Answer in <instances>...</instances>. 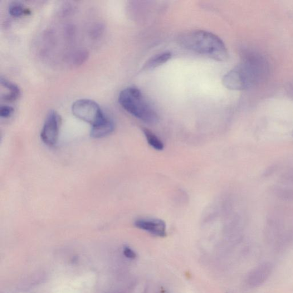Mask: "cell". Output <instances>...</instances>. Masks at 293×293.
I'll return each mask as SVG.
<instances>
[{"label": "cell", "instance_id": "6da1fadb", "mask_svg": "<svg viewBox=\"0 0 293 293\" xmlns=\"http://www.w3.org/2000/svg\"><path fill=\"white\" fill-rule=\"evenodd\" d=\"M267 72L266 61L262 57L251 56L228 72L223 77L224 87L231 90L242 91L260 82Z\"/></svg>", "mask_w": 293, "mask_h": 293}, {"label": "cell", "instance_id": "7a4b0ae2", "mask_svg": "<svg viewBox=\"0 0 293 293\" xmlns=\"http://www.w3.org/2000/svg\"><path fill=\"white\" fill-rule=\"evenodd\" d=\"M181 45L187 50L223 61L227 58V48L223 41L214 33L205 31H193L180 38Z\"/></svg>", "mask_w": 293, "mask_h": 293}, {"label": "cell", "instance_id": "3957f363", "mask_svg": "<svg viewBox=\"0 0 293 293\" xmlns=\"http://www.w3.org/2000/svg\"><path fill=\"white\" fill-rule=\"evenodd\" d=\"M119 102L129 114L145 123H157L159 118L157 112L145 99L142 93L135 87H129L121 91Z\"/></svg>", "mask_w": 293, "mask_h": 293}, {"label": "cell", "instance_id": "277c9868", "mask_svg": "<svg viewBox=\"0 0 293 293\" xmlns=\"http://www.w3.org/2000/svg\"><path fill=\"white\" fill-rule=\"evenodd\" d=\"M73 115L92 126L103 120L106 116L99 105L94 100L87 99L77 100L72 106Z\"/></svg>", "mask_w": 293, "mask_h": 293}, {"label": "cell", "instance_id": "5b68a950", "mask_svg": "<svg viewBox=\"0 0 293 293\" xmlns=\"http://www.w3.org/2000/svg\"><path fill=\"white\" fill-rule=\"evenodd\" d=\"M61 118L55 111L49 112L41 130L40 137L43 142L49 146H55L59 137Z\"/></svg>", "mask_w": 293, "mask_h": 293}, {"label": "cell", "instance_id": "8992f818", "mask_svg": "<svg viewBox=\"0 0 293 293\" xmlns=\"http://www.w3.org/2000/svg\"><path fill=\"white\" fill-rule=\"evenodd\" d=\"M135 226L156 236H166V224L160 219H139L135 222Z\"/></svg>", "mask_w": 293, "mask_h": 293}, {"label": "cell", "instance_id": "52a82bcc", "mask_svg": "<svg viewBox=\"0 0 293 293\" xmlns=\"http://www.w3.org/2000/svg\"><path fill=\"white\" fill-rule=\"evenodd\" d=\"M272 266L269 263H264L253 270L248 278V284L252 287L260 286L271 275Z\"/></svg>", "mask_w": 293, "mask_h": 293}, {"label": "cell", "instance_id": "ba28073f", "mask_svg": "<svg viewBox=\"0 0 293 293\" xmlns=\"http://www.w3.org/2000/svg\"><path fill=\"white\" fill-rule=\"evenodd\" d=\"M0 82H1V98L2 100L12 102L16 100L20 96V90L13 82L2 77Z\"/></svg>", "mask_w": 293, "mask_h": 293}, {"label": "cell", "instance_id": "9c48e42d", "mask_svg": "<svg viewBox=\"0 0 293 293\" xmlns=\"http://www.w3.org/2000/svg\"><path fill=\"white\" fill-rule=\"evenodd\" d=\"M114 130V121L106 116V118L100 123L92 126L91 136L95 139L103 138L113 133Z\"/></svg>", "mask_w": 293, "mask_h": 293}, {"label": "cell", "instance_id": "30bf717a", "mask_svg": "<svg viewBox=\"0 0 293 293\" xmlns=\"http://www.w3.org/2000/svg\"><path fill=\"white\" fill-rule=\"evenodd\" d=\"M172 57V53L170 52H164L159 53V54L156 55L150 58V59L145 63L143 69L144 70L154 69V68L162 66L166 62H168Z\"/></svg>", "mask_w": 293, "mask_h": 293}, {"label": "cell", "instance_id": "8fae6325", "mask_svg": "<svg viewBox=\"0 0 293 293\" xmlns=\"http://www.w3.org/2000/svg\"><path fill=\"white\" fill-rule=\"evenodd\" d=\"M143 132L148 143L153 149L158 151H162L164 149L163 143L152 131L144 128Z\"/></svg>", "mask_w": 293, "mask_h": 293}, {"label": "cell", "instance_id": "7c38bea8", "mask_svg": "<svg viewBox=\"0 0 293 293\" xmlns=\"http://www.w3.org/2000/svg\"><path fill=\"white\" fill-rule=\"evenodd\" d=\"M89 52L86 50H77L70 56V61L71 65L78 67L83 64L89 59Z\"/></svg>", "mask_w": 293, "mask_h": 293}, {"label": "cell", "instance_id": "4fadbf2b", "mask_svg": "<svg viewBox=\"0 0 293 293\" xmlns=\"http://www.w3.org/2000/svg\"><path fill=\"white\" fill-rule=\"evenodd\" d=\"M9 13L13 17H20L24 14L28 13V10L24 8L19 2H13L9 7Z\"/></svg>", "mask_w": 293, "mask_h": 293}, {"label": "cell", "instance_id": "5bb4252c", "mask_svg": "<svg viewBox=\"0 0 293 293\" xmlns=\"http://www.w3.org/2000/svg\"><path fill=\"white\" fill-rule=\"evenodd\" d=\"M104 30L103 24L98 23L93 26L90 31V36L94 39L99 37L101 36Z\"/></svg>", "mask_w": 293, "mask_h": 293}, {"label": "cell", "instance_id": "9a60e30c", "mask_svg": "<svg viewBox=\"0 0 293 293\" xmlns=\"http://www.w3.org/2000/svg\"><path fill=\"white\" fill-rule=\"evenodd\" d=\"M13 107L7 105L2 106L0 107V116L3 118H8L13 113Z\"/></svg>", "mask_w": 293, "mask_h": 293}, {"label": "cell", "instance_id": "2e32d148", "mask_svg": "<svg viewBox=\"0 0 293 293\" xmlns=\"http://www.w3.org/2000/svg\"><path fill=\"white\" fill-rule=\"evenodd\" d=\"M124 256L129 259H134L136 258V253L129 247H125L123 250Z\"/></svg>", "mask_w": 293, "mask_h": 293}]
</instances>
